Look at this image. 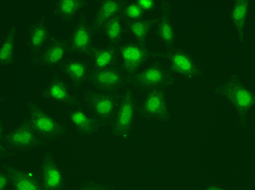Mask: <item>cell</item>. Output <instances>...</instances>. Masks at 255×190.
I'll use <instances>...</instances> for the list:
<instances>
[{"label":"cell","instance_id":"6da1fadb","mask_svg":"<svg viewBox=\"0 0 255 190\" xmlns=\"http://www.w3.org/2000/svg\"><path fill=\"white\" fill-rule=\"evenodd\" d=\"M217 91L233 106L240 118H247L254 112L255 90L245 78L234 74L220 84Z\"/></svg>","mask_w":255,"mask_h":190},{"label":"cell","instance_id":"7a4b0ae2","mask_svg":"<svg viewBox=\"0 0 255 190\" xmlns=\"http://www.w3.org/2000/svg\"><path fill=\"white\" fill-rule=\"evenodd\" d=\"M0 142L1 160L8 151L30 150L45 143L38 136L32 127L28 117L23 119L15 128L5 132L2 119H0Z\"/></svg>","mask_w":255,"mask_h":190},{"label":"cell","instance_id":"3957f363","mask_svg":"<svg viewBox=\"0 0 255 190\" xmlns=\"http://www.w3.org/2000/svg\"><path fill=\"white\" fill-rule=\"evenodd\" d=\"M118 91L89 90L83 95L85 106L102 125L112 126L121 101Z\"/></svg>","mask_w":255,"mask_h":190},{"label":"cell","instance_id":"277c9868","mask_svg":"<svg viewBox=\"0 0 255 190\" xmlns=\"http://www.w3.org/2000/svg\"><path fill=\"white\" fill-rule=\"evenodd\" d=\"M130 78L133 87L144 94L156 88H170L175 83L169 67L156 60L142 68Z\"/></svg>","mask_w":255,"mask_h":190},{"label":"cell","instance_id":"5b68a950","mask_svg":"<svg viewBox=\"0 0 255 190\" xmlns=\"http://www.w3.org/2000/svg\"><path fill=\"white\" fill-rule=\"evenodd\" d=\"M155 46L131 38L124 40L119 45L120 64L127 76L131 77L143 67L157 52Z\"/></svg>","mask_w":255,"mask_h":190},{"label":"cell","instance_id":"8992f818","mask_svg":"<svg viewBox=\"0 0 255 190\" xmlns=\"http://www.w3.org/2000/svg\"><path fill=\"white\" fill-rule=\"evenodd\" d=\"M27 111V117L33 128L45 142L57 140L65 134V125L36 102L28 100Z\"/></svg>","mask_w":255,"mask_h":190},{"label":"cell","instance_id":"52a82bcc","mask_svg":"<svg viewBox=\"0 0 255 190\" xmlns=\"http://www.w3.org/2000/svg\"><path fill=\"white\" fill-rule=\"evenodd\" d=\"M96 35L92 22L85 14L81 13L67 38L68 56L88 59L96 45Z\"/></svg>","mask_w":255,"mask_h":190},{"label":"cell","instance_id":"ba28073f","mask_svg":"<svg viewBox=\"0 0 255 190\" xmlns=\"http://www.w3.org/2000/svg\"><path fill=\"white\" fill-rule=\"evenodd\" d=\"M137 108L134 91L127 88L121 95L119 107L111 126L116 136L123 139H128L134 128Z\"/></svg>","mask_w":255,"mask_h":190},{"label":"cell","instance_id":"9c48e42d","mask_svg":"<svg viewBox=\"0 0 255 190\" xmlns=\"http://www.w3.org/2000/svg\"><path fill=\"white\" fill-rule=\"evenodd\" d=\"M137 113L144 119L170 123L172 117L167 102L166 89L156 88L146 94L144 99L137 105Z\"/></svg>","mask_w":255,"mask_h":190},{"label":"cell","instance_id":"30bf717a","mask_svg":"<svg viewBox=\"0 0 255 190\" xmlns=\"http://www.w3.org/2000/svg\"><path fill=\"white\" fill-rule=\"evenodd\" d=\"M164 56L169 62L172 73L177 74L185 80L190 82L199 77L201 68L196 57L193 53L183 48H174L165 53Z\"/></svg>","mask_w":255,"mask_h":190},{"label":"cell","instance_id":"8fae6325","mask_svg":"<svg viewBox=\"0 0 255 190\" xmlns=\"http://www.w3.org/2000/svg\"><path fill=\"white\" fill-rule=\"evenodd\" d=\"M43 99L69 107L80 106L78 97L73 90L70 82L60 72L52 75L49 82L40 91Z\"/></svg>","mask_w":255,"mask_h":190},{"label":"cell","instance_id":"7c38bea8","mask_svg":"<svg viewBox=\"0 0 255 190\" xmlns=\"http://www.w3.org/2000/svg\"><path fill=\"white\" fill-rule=\"evenodd\" d=\"M68 56L67 38L53 36L41 53L29 62L39 66L57 68Z\"/></svg>","mask_w":255,"mask_h":190},{"label":"cell","instance_id":"4fadbf2b","mask_svg":"<svg viewBox=\"0 0 255 190\" xmlns=\"http://www.w3.org/2000/svg\"><path fill=\"white\" fill-rule=\"evenodd\" d=\"M127 74L120 64L92 71L89 82L98 90L118 91L126 84Z\"/></svg>","mask_w":255,"mask_h":190},{"label":"cell","instance_id":"5bb4252c","mask_svg":"<svg viewBox=\"0 0 255 190\" xmlns=\"http://www.w3.org/2000/svg\"><path fill=\"white\" fill-rule=\"evenodd\" d=\"M78 90L86 82H89L92 68L88 59L85 58L68 56L57 67Z\"/></svg>","mask_w":255,"mask_h":190},{"label":"cell","instance_id":"9a60e30c","mask_svg":"<svg viewBox=\"0 0 255 190\" xmlns=\"http://www.w3.org/2000/svg\"><path fill=\"white\" fill-rule=\"evenodd\" d=\"M159 13L155 24V34L167 53L176 47L177 41L176 29L171 20L172 5L169 1L160 2Z\"/></svg>","mask_w":255,"mask_h":190},{"label":"cell","instance_id":"2e32d148","mask_svg":"<svg viewBox=\"0 0 255 190\" xmlns=\"http://www.w3.org/2000/svg\"><path fill=\"white\" fill-rule=\"evenodd\" d=\"M1 169L6 172L11 190H44L39 169H21L5 164Z\"/></svg>","mask_w":255,"mask_h":190},{"label":"cell","instance_id":"e0dca14e","mask_svg":"<svg viewBox=\"0 0 255 190\" xmlns=\"http://www.w3.org/2000/svg\"><path fill=\"white\" fill-rule=\"evenodd\" d=\"M39 170L44 190L65 189V177L53 153L47 152L42 155Z\"/></svg>","mask_w":255,"mask_h":190},{"label":"cell","instance_id":"ac0fdd59","mask_svg":"<svg viewBox=\"0 0 255 190\" xmlns=\"http://www.w3.org/2000/svg\"><path fill=\"white\" fill-rule=\"evenodd\" d=\"M28 38L26 42V48L30 50L31 60L39 55L51 39V29L46 21V15L44 14L36 22L27 29Z\"/></svg>","mask_w":255,"mask_h":190},{"label":"cell","instance_id":"d6986e66","mask_svg":"<svg viewBox=\"0 0 255 190\" xmlns=\"http://www.w3.org/2000/svg\"><path fill=\"white\" fill-rule=\"evenodd\" d=\"M128 33L127 20L122 13L105 23L97 33L99 44L119 46Z\"/></svg>","mask_w":255,"mask_h":190},{"label":"cell","instance_id":"ffe728a7","mask_svg":"<svg viewBox=\"0 0 255 190\" xmlns=\"http://www.w3.org/2000/svg\"><path fill=\"white\" fill-rule=\"evenodd\" d=\"M158 16L157 14H153L140 19L127 20V34H130L131 38L137 41L152 45L158 48V43L159 42L155 37V24Z\"/></svg>","mask_w":255,"mask_h":190},{"label":"cell","instance_id":"44dd1931","mask_svg":"<svg viewBox=\"0 0 255 190\" xmlns=\"http://www.w3.org/2000/svg\"><path fill=\"white\" fill-rule=\"evenodd\" d=\"M88 59L92 71L119 64V46L102 44L96 45Z\"/></svg>","mask_w":255,"mask_h":190},{"label":"cell","instance_id":"7402d4cb","mask_svg":"<svg viewBox=\"0 0 255 190\" xmlns=\"http://www.w3.org/2000/svg\"><path fill=\"white\" fill-rule=\"evenodd\" d=\"M69 122L80 135L91 136L99 131L102 126L95 117H91L80 106L69 107L67 110Z\"/></svg>","mask_w":255,"mask_h":190},{"label":"cell","instance_id":"603a6c76","mask_svg":"<svg viewBox=\"0 0 255 190\" xmlns=\"http://www.w3.org/2000/svg\"><path fill=\"white\" fill-rule=\"evenodd\" d=\"M126 1L113 0V1H98L93 13L92 24L96 33L109 19L117 14L123 12Z\"/></svg>","mask_w":255,"mask_h":190},{"label":"cell","instance_id":"cb8c5ba5","mask_svg":"<svg viewBox=\"0 0 255 190\" xmlns=\"http://www.w3.org/2000/svg\"><path fill=\"white\" fill-rule=\"evenodd\" d=\"M250 10V1H236L229 13V18L237 33L238 41L241 44L245 42V31Z\"/></svg>","mask_w":255,"mask_h":190},{"label":"cell","instance_id":"d4e9b609","mask_svg":"<svg viewBox=\"0 0 255 190\" xmlns=\"http://www.w3.org/2000/svg\"><path fill=\"white\" fill-rule=\"evenodd\" d=\"M89 4V1L86 0H56L53 8V13L58 19L71 24L76 21L81 11L88 7Z\"/></svg>","mask_w":255,"mask_h":190},{"label":"cell","instance_id":"484cf974","mask_svg":"<svg viewBox=\"0 0 255 190\" xmlns=\"http://www.w3.org/2000/svg\"><path fill=\"white\" fill-rule=\"evenodd\" d=\"M17 31L15 26H11L7 32L0 49V65L8 66L15 62V38Z\"/></svg>","mask_w":255,"mask_h":190},{"label":"cell","instance_id":"4316f807","mask_svg":"<svg viewBox=\"0 0 255 190\" xmlns=\"http://www.w3.org/2000/svg\"><path fill=\"white\" fill-rule=\"evenodd\" d=\"M122 13L128 21L140 19L149 15L137 4L136 1H126Z\"/></svg>","mask_w":255,"mask_h":190},{"label":"cell","instance_id":"83f0119b","mask_svg":"<svg viewBox=\"0 0 255 190\" xmlns=\"http://www.w3.org/2000/svg\"><path fill=\"white\" fill-rule=\"evenodd\" d=\"M136 2L148 15L154 14L156 5H157V1L155 0L154 1H152V0H149V1L137 0Z\"/></svg>","mask_w":255,"mask_h":190},{"label":"cell","instance_id":"f1b7e54d","mask_svg":"<svg viewBox=\"0 0 255 190\" xmlns=\"http://www.w3.org/2000/svg\"><path fill=\"white\" fill-rule=\"evenodd\" d=\"M9 185V178L3 170H0V190H4L7 189Z\"/></svg>","mask_w":255,"mask_h":190}]
</instances>
